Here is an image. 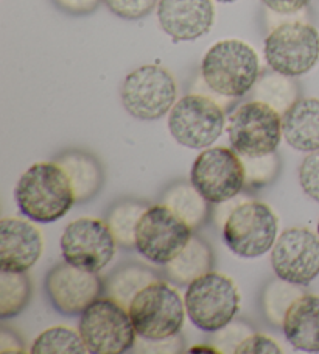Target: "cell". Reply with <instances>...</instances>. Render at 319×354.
Returning a JSON list of instances; mask_svg holds the SVG:
<instances>
[{"instance_id": "cell-1", "label": "cell", "mask_w": 319, "mask_h": 354, "mask_svg": "<svg viewBox=\"0 0 319 354\" xmlns=\"http://www.w3.org/2000/svg\"><path fill=\"white\" fill-rule=\"evenodd\" d=\"M19 211L30 221L53 223L77 203L69 176L58 162H36L23 172L14 187Z\"/></svg>"}, {"instance_id": "cell-2", "label": "cell", "mask_w": 319, "mask_h": 354, "mask_svg": "<svg viewBox=\"0 0 319 354\" xmlns=\"http://www.w3.org/2000/svg\"><path fill=\"white\" fill-rule=\"evenodd\" d=\"M201 82L223 99H242L253 91L260 75L259 55L238 39L220 41L201 61Z\"/></svg>"}, {"instance_id": "cell-3", "label": "cell", "mask_w": 319, "mask_h": 354, "mask_svg": "<svg viewBox=\"0 0 319 354\" xmlns=\"http://www.w3.org/2000/svg\"><path fill=\"white\" fill-rule=\"evenodd\" d=\"M128 313L139 337L161 340L181 333L186 303L175 286L157 278L134 297Z\"/></svg>"}, {"instance_id": "cell-4", "label": "cell", "mask_w": 319, "mask_h": 354, "mask_svg": "<svg viewBox=\"0 0 319 354\" xmlns=\"http://www.w3.org/2000/svg\"><path fill=\"white\" fill-rule=\"evenodd\" d=\"M263 53L269 69L293 78L302 77L319 61V32L307 17L285 21L269 30Z\"/></svg>"}, {"instance_id": "cell-5", "label": "cell", "mask_w": 319, "mask_h": 354, "mask_svg": "<svg viewBox=\"0 0 319 354\" xmlns=\"http://www.w3.org/2000/svg\"><path fill=\"white\" fill-rule=\"evenodd\" d=\"M190 322L204 333H217L240 310V292L234 279L209 272L187 286L184 295Z\"/></svg>"}, {"instance_id": "cell-6", "label": "cell", "mask_w": 319, "mask_h": 354, "mask_svg": "<svg viewBox=\"0 0 319 354\" xmlns=\"http://www.w3.org/2000/svg\"><path fill=\"white\" fill-rule=\"evenodd\" d=\"M78 331L89 353L122 354L136 345L130 313L109 297H100L79 317Z\"/></svg>"}, {"instance_id": "cell-7", "label": "cell", "mask_w": 319, "mask_h": 354, "mask_svg": "<svg viewBox=\"0 0 319 354\" xmlns=\"http://www.w3.org/2000/svg\"><path fill=\"white\" fill-rule=\"evenodd\" d=\"M226 125L224 108L201 93L184 95L168 113V130L177 144L200 150L211 147Z\"/></svg>"}, {"instance_id": "cell-8", "label": "cell", "mask_w": 319, "mask_h": 354, "mask_svg": "<svg viewBox=\"0 0 319 354\" xmlns=\"http://www.w3.org/2000/svg\"><path fill=\"white\" fill-rule=\"evenodd\" d=\"M229 142L240 156L276 153L282 134V114L267 103L251 100L237 106L228 119Z\"/></svg>"}, {"instance_id": "cell-9", "label": "cell", "mask_w": 319, "mask_h": 354, "mask_svg": "<svg viewBox=\"0 0 319 354\" xmlns=\"http://www.w3.org/2000/svg\"><path fill=\"white\" fill-rule=\"evenodd\" d=\"M122 105L139 120H157L170 113L177 99L175 77L162 66L146 64L125 77L120 88Z\"/></svg>"}, {"instance_id": "cell-10", "label": "cell", "mask_w": 319, "mask_h": 354, "mask_svg": "<svg viewBox=\"0 0 319 354\" xmlns=\"http://www.w3.org/2000/svg\"><path fill=\"white\" fill-rule=\"evenodd\" d=\"M279 218L263 201L238 205L223 227V241L232 253L254 259L268 253L278 241Z\"/></svg>"}, {"instance_id": "cell-11", "label": "cell", "mask_w": 319, "mask_h": 354, "mask_svg": "<svg viewBox=\"0 0 319 354\" xmlns=\"http://www.w3.org/2000/svg\"><path fill=\"white\" fill-rule=\"evenodd\" d=\"M193 230L164 203L151 205L140 217L134 248L156 266H167L192 239Z\"/></svg>"}, {"instance_id": "cell-12", "label": "cell", "mask_w": 319, "mask_h": 354, "mask_svg": "<svg viewBox=\"0 0 319 354\" xmlns=\"http://www.w3.org/2000/svg\"><path fill=\"white\" fill-rule=\"evenodd\" d=\"M190 183L211 205L237 197L246 183L242 156L228 147L206 149L196 156Z\"/></svg>"}, {"instance_id": "cell-13", "label": "cell", "mask_w": 319, "mask_h": 354, "mask_svg": "<svg viewBox=\"0 0 319 354\" xmlns=\"http://www.w3.org/2000/svg\"><path fill=\"white\" fill-rule=\"evenodd\" d=\"M59 245L66 262L98 273L114 259L119 243L106 221L83 217L67 225Z\"/></svg>"}, {"instance_id": "cell-14", "label": "cell", "mask_w": 319, "mask_h": 354, "mask_svg": "<svg viewBox=\"0 0 319 354\" xmlns=\"http://www.w3.org/2000/svg\"><path fill=\"white\" fill-rule=\"evenodd\" d=\"M276 277L298 286H309L319 274V234L294 227L282 233L271 248Z\"/></svg>"}, {"instance_id": "cell-15", "label": "cell", "mask_w": 319, "mask_h": 354, "mask_svg": "<svg viewBox=\"0 0 319 354\" xmlns=\"http://www.w3.org/2000/svg\"><path fill=\"white\" fill-rule=\"evenodd\" d=\"M46 290L58 313L77 315L83 314L84 309L102 297L104 281L98 273L83 270L64 261L47 273Z\"/></svg>"}, {"instance_id": "cell-16", "label": "cell", "mask_w": 319, "mask_h": 354, "mask_svg": "<svg viewBox=\"0 0 319 354\" xmlns=\"http://www.w3.org/2000/svg\"><path fill=\"white\" fill-rule=\"evenodd\" d=\"M156 11L159 26L176 42L201 38L215 22L212 0H159Z\"/></svg>"}, {"instance_id": "cell-17", "label": "cell", "mask_w": 319, "mask_h": 354, "mask_svg": "<svg viewBox=\"0 0 319 354\" xmlns=\"http://www.w3.org/2000/svg\"><path fill=\"white\" fill-rule=\"evenodd\" d=\"M44 239L41 231L23 218L5 217L0 222V270L27 273L39 261Z\"/></svg>"}, {"instance_id": "cell-18", "label": "cell", "mask_w": 319, "mask_h": 354, "mask_svg": "<svg viewBox=\"0 0 319 354\" xmlns=\"http://www.w3.org/2000/svg\"><path fill=\"white\" fill-rule=\"evenodd\" d=\"M282 134L298 151L319 150V99L305 97L282 114Z\"/></svg>"}, {"instance_id": "cell-19", "label": "cell", "mask_w": 319, "mask_h": 354, "mask_svg": "<svg viewBox=\"0 0 319 354\" xmlns=\"http://www.w3.org/2000/svg\"><path fill=\"white\" fill-rule=\"evenodd\" d=\"M282 329L296 350L319 353V295H300L288 309Z\"/></svg>"}, {"instance_id": "cell-20", "label": "cell", "mask_w": 319, "mask_h": 354, "mask_svg": "<svg viewBox=\"0 0 319 354\" xmlns=\"http://www.w3.org/2000/svg\"><path fill=\"white\" fill-rule=\"evenodd\" d=\"M55 162L69 176L77 203L94 198L100 192L104 175L100 161L94 155L83 150H69L59 155Z\"/></svg>"}, {"instance_id": "cell-21", "label": "cell", "mask_w": 319, "mask_h": 354, "mask_svg": "<svg viewBox=\"0 0 319 354\" xmlns=\"http://www.w3.org/2000/svg\"><path fill=\"white\" fill-rule=\"evenodd\" d=\"M213 268V252L209 243L198 236H192L182 252L165 266V274L175 284L188 286L196 278Z\"/></svg>"}, {"instance_id": "cell-22", "label": "cell", "mask_w": 319, "mask_h": 354, "mask_svg": "<svg viewBox=\"0 0 319 354\" xmlns=\"http://www.w3.org/2000/svg\"><path fill=\"white\" fill-rule=\"evenodd\" d=\"M162 203L176 212L192 230H198L211 216L209 201L196 191L192 183H176L162 194Z\"/></svg>"}, {"instance_id": "cell-23", "label": "cell", "mask_w": 319, "mask_h": 354, "mask_svg": "<svg viewBox=\"0 0 319 354\" xmlns=\"http://www.w3.org/2000/svg\"><path fill=\"white\" fill-rule=\"evenodd\" d=\"M251 97L253 100L267 103L278 113L284 114L294 102L300 99V88L293 77L279 74L271 69L259 75L251 91Z\"/></svg>"}, {"instance_id": "cell-24", "label": "cell", "mask_w": 319, "mask_h": 354, "mask_svg": "<svg viewBox=\"0 0 319 354\" xmlns=\"http://www.w3.org/2000/svg\"><path fill=\"white\" fill-rule=\"evenodd\" d=\"M156 279L157 277L151 268L142 264H126L104 281V292L109 298L128 309L134 297Z\"/></svg>"}, {"instance_id": "cell-25", "label": "cell", "mask_w": 319, "mask_h": 354, "mask_svg": "<svg viewBox=\"0 0 319 354\" xmlns=\"http://www.w3.org/2000/svg\"><path fill=\"white\" fill-rule=\"evenodd\" d=\"M148 206L145 201L122 200L108 212L106 222L120 247L128 250L134 248L137 223Z\"/></svg>"}, {"instance_id": "cell-26", "label": "cell", "mask_w": 319, "mask_h": 354, "mask_svg": "<svg viewBox=\"0 0 319 354\" xmlns=\"http://www.w3.org/2000/svg\"><path fill=\"white\" fill-rule=\"evenodd\" d=\"M32 298V281L27 273L0 270V319L19 315Z\"/></svg>"}, {"instance_id": "cell-27", "label": "cell", "mask_w": 319, "mask_h": 354, "mask_svg": "<svg viewBox=\"0 0 319 354\" xmlns=\"http://www.w3.org/2000/svg\"><path fill=\"white\" fill-rule=\"evenodd\" d=\"M33 354H86L89 353L79 331L67 326H53L35 339Z\"/></svg>"}, {"instance_id": "cell-28", "label": "cell", "mask_w": 319, "mask_h": 354, "mask_svg": "<svg viewBox=\"0 0 319 354\" xmlns=\"http://www.w3.org/2000/svg\"><path fill=\"white\" fill-rule=\"evenodd\" d=\"M302 286L288 283L284 279H274L271 283L267 284L265 290L262 295L263 303V313L271 325L282 326L288 309L291 308V304L298 300L300 295H304Z\"/></svg>"}, {"instance_id": "cell-29", "label": "cell", "mask_w": 319, "mask_h": 354, "mask_svg": "<svg viewBox=\"0 0 319 354\" xmlns=\"http://www.w3.org/2000/svg\"><path fill=\"white\" fill-rule=\"evenodd\" d=\"M244 175H246V183L244 187L249 191H257L262 189L278 178L280 172V160L276 153H269L265 156H242Z\"/></svg>"}, {"instance_id": "cell-30", "label": "cell", "mask_w": 319, "mask_h": 354, "mask_svg": "<svg viewBox=\"0 0 319 354\" xmlns=\"http://www.w3.org/2000/svg\"><path fill=\"white\" fill-rule=\"evenodd\" d=\"M113 15L126 21H137L148 16L159 0H103Z\"/></svg>"}, {"instance_id": "cell-31", "label": "cell", "mask_w": 319, "mask_h": 354, "mask_svg": "<svg viewBox=\"0 0 319 354\" xmlns=\"http://www.w3.org/2000/svg\"><path fill=\"white\" fill-rule=\"evenodd\" d=\"M253 333V328L248 326L246 323L231 322L229 325L217 331L213 337V345L218 348L220 353H235V348Z\"/></svg>"}, {"instance_id": "cell-32", "label": "cell", "mask_w": 319, "mask_h": 354, "mask_svg": "<svg viewBox=\"0 0 319 354\" xmlns=\"http://www.w3.org/2000/svg\"><path fill=\"white\" fill-rule=\"evenodd\" d=\"M299 183L310 198L319 201V150L310 151L300 162Z\"/></svg>"}, {"instance_id": "cell-33", "label": "cell", "mask_w": 319, "mask_h": 354, "mask_svg": "<svg viewBox=\"0 0 319 354\" xmlns=\"http://www.w3.org/2000/svg\"><path fill=\"white\" fill-rule=\"evenodd\" d=\"M282 348L278 342L265 334L253 333L235 348V354H280Z\"/></svg>"}, {"instance_id": "cell-34", "label": "cell", "mask_w": 319, "mask_h": 354, "mask_svg": "<svg viewBox=\"0 0 319 354\" xmlns=\"http://www.w3.org/2000/svg\"><path fill=\"white\" fill-rule=\"evenodd\" d=\"M134 346H136V351L139 353H181L184 342L180 334L161 340H150L137 335L136 345Z\"/></svg>"}, {"instance_id": "cell-35", "label": "cell", "mask_w": 319, "mask_h": 354, "mask_svg": "<svg viewBox=\"0 0 319 354\" xmlns=\"http://www.w3.org/2000/svg\"><path fill=\"white\" fill-rule=\"evenodd\" d=\"M52 2L63 13L72 16H84L94 13L100 7L103 0H52Z\"/></svg>"}, {"instance_id": "cell-36", "label": "cell", "mask_w": 319, "mask_h": 354, "mask_svg": "<svg viewBox=\"0 0 319 354\" xmlns=\"http://www.w3.org/2000/svg\"><path fill=\"white\" fill-rule=\"evenodd\" d=\"M311 0H262L265 8L280 16H293L305 11Z\"/></svg>"}, {"instance_id": "cell-37", "label": "cell", "mask_w": 319, "mask_h": 354, "mask_svg": "<svg viewBox=\"0 0 319 354\" xmlns=\"http://www.w3.org/2000/svg\"><path fill=\"white\" fill-rule=\"evenodd\" d=\"M0 353H26V348L13 331L3 328L0 333Z\"/></svg>"}, {"instance_id": "cell-38", "label": "cell", "mask_w": 319, "mask_h": 354, "mask_svg": "<svg viewBox=\"0 0 319 354\" xmlns=\"http://www.w3.org/2000/svg\"><path fill=\"white\" fill-rule=\"evenodd\" d=\"M243 201H246V200L240 198L237 195V197H234V198H231L228 201H223V203H218L217 209L213 211V217H215V222L218 225H222V227H224V223L229 218V216L232 214V211H234L238 205H242Z\"/></svg>"}, {"instance_id": "cell-39", "label": "cell", "mask_w": 319, "mask_h": 354, "mask_svg": "<svg viewBox=\"0 0 319 354\" xmlns=\"http://www.w3.org/2000/svg\"><path fill=\"white\" fill-rule=\"evenodd\" d=\"M202 350H204V348H202V345H195V348H192V350H190V353H196V351H202ZM207 351H212V353H220V350H218V348H217L215 345L209 346V348H207Z\"/></svg>"}, {"instance_id": "cell-40", "label": "cell", "mask_w": 319, "mask_h": 354, "mask_svg": "<svg viewBox=\"0 0 319 354\" xmlns=\"http://www.w3.org/2000/svg\"><path fill=\"white\" fill-rule=\"evenodd\" d=\"M217 2H222V3H232V2H237V0H217Z\"/></svg>"}, {"instance_id": "cell-41", "label": "cell", "mask_w": 319, "mask_h": 354, "mask_svg": "<svg viewBox=\"0 0 319 354\" xmlns=\"http://www.w3.org/2000/svg\"><path fill=\"white\" fill-rule=\"evenodd\" d=\"M318 234H319V221H318Z\"/></svg>"}]
</instances>
